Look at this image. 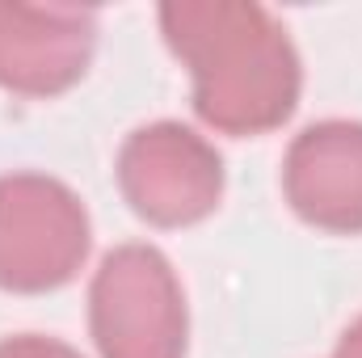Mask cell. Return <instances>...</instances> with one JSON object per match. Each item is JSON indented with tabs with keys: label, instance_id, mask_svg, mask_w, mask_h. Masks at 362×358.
<instances>
[{
	"label": "cell",
	"instance_id": "9",
	"mask_svg": "<svg viewBox=\"0 0 362 358\" xmlns=\"http://www.w3.org/2000/svg\"><path fill=\"white\" fill-rule=\"evenodd\" d=\"M333 358H337V354H333Z\"/></svg>",
	"mask_w": 362,
	"mask_h": 358
},
{
	"label": "cell",
	"instance_id": "6",
	"mask_svg": "<svg viewBox=\"0 0 362 358\" xmlns=\"http://www.w3.org/2000/svg\"><path fill=\"white\" fill-rule=\"evenodd\" d=\"M282 198L316 232L362 236V122L303 127L282 156Z\"/></svg>",
	"mask_w": 362,
	"mask_h": 358
},
{
	"label": "cell",
	"instance_id": "1",
	"mask_svg": "<svg viewBox=\"0 0 362 358\" xmlns=\"http://www.w3.org/2000/svg\"><path fill=\"white\" fill-rule=\"evenodd\" d=\"M160 34L189 72V101L219 135H270L303 93V64L286 25L257 0H169Z\"/></svg>",
	"mask_w": 362,
	"mask_h": 358
},
{
	"label": "cell",
	"instance_id": "8",
	"mask_svg": "<svg viewBox=\"0 0 362 358\" xmlns=\"http://www.w3.org/2000/svg\"><path fill=\"white\" fill-rule=\"evenodd\" d=\"M333 354L337 358H362V316L346 325V333L337 337V350H333Z\"/></svg>",
	"mask_w": 362,
	"mask_h": 358
},
{
	"label": "cell",
	"instance_id": "4",
	"mask_svg": "<svg viewBox=\"0 0 362 358\" xmlns=\"http://www.w3.org/2000/svg\"><path fill=\"white\" fill-rule=\"evenodd\" d=\"M127 207L152 228H194L223 202V156L194 127L160 118L135 127L114 165Z\"/></svg>",
	"mask_w": 362,
	"mask_h": 358
},
{
	"label": "cell",
	"instance_id": "7",
	"mask_svg": "<svg viewBox=\"0 0 362 358\" xmlns=\"http://www.w3.org/2000/svg\"><path fill=\"white\" fill-rule=\"evenodd\" d=\"M0 358H85L76 346L59 342V337H42V333H17L0 342Z\"/></svg>",
	"mask_w": 362,
	"mask_h": 358
},
{
	"label": "cell",
	"instance_id": "2",
	"mask_svg": "<svg viewBox=\"0 0 362 358\" xmlns=\"http://www.w3.org/2000/svg\"><path fill=\"white\" fill-rule=\"evenodd\" d=\"M89 333L101 358H185V291L156 245H118L101 258L89 282Z\"/></svg>",
	"mask_w": 362,
	"mask_h": 358
},
{
	"label": "cell",
	"instance_id": "5",
	"mask_svg": "<svg viewBox=\"0 0 362 358\" xmlns=\"http://www.w3.org/2000/svg\"><path fill=\"white\" fill-rule=\"evenodd\" d=\"M97 51V13L81 4L0 0V89L59 97L85 81Z\"/></svg>",
	"mask_w": 362,
	"mask_h": 358
},
{
	"label": "cell",
	"instance_id": "3",
	"mask_svg": "<svg viewBox=\"0 0 362 358\" xmlns=\"http://www.w3.org/2000/svg\"><path fill=\"white\" fill-rule=\"evenodd\" d=\"M93 228L81 194L47 173H0V291L47 295L89 262Z\"/></svg>",
	"mask_w": 362,
	"mask_h": 358
}]
</instances>
